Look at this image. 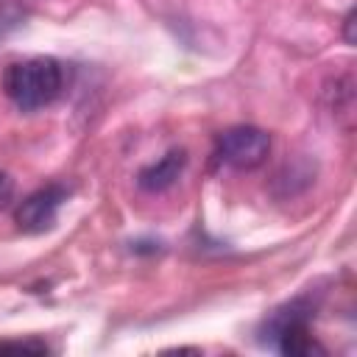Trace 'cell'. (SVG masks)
Returning <instances> with one entry per match:
<instances>
[{"label": "cell", "mask_w": 357, "mask_h": 357, "mask_svg": "<svg viewBox=\"0 0 357 357\" xmlns=\"http://www.w3.org/2000/svg\"><path fill=\"white\" fill-rule=\"evenodd\" d=\"M14 198V178L0 170V209H6Z\"/></svg>", "instance_id": "8992f818"}, {"label": "cell", "mask_w": 357, "mask_h": 357, "mask_svg": "<svg viewBox=\"0 0 357 357\" xmlns=\"http://www.w3.org/2000/svg\"><path fill=\"white\" fill-rule=\"evenodd\" d=\"M67 201V187L64 184H47L36 192H31L20 206H17V226L22 231H45L56 223V215H59V206Z\"/></svg>", "instance_id": "277c9868"}, {"label": "cell", "mask_w": 357, "mask_h": 357, "mask_svg": "<svg viewBox=\"0 0 357 357\" xmlns=\"http://www.w3.org/2000/svg\"><path fill=\"white\" fill-rule=\"evenodd\" d=\"M184 165H187V153H184L181 148H173V151H167L159 162L142 167V170L137 173V184H139L145 192H162V190H167V187L181 176Z\"/></svg>", "instance_id": "5b68a950"}, {"label": "cell", "mask_w": 357, "mask_h": 357, "mask_svg": "<svg viewBox=\"0 0 357 357\" xmlns=\"http://www.w3.org/2000/svg\"><path fill=\"white\" fill-rule=\"evenodd\" d=\"M307 310L296 301L284 310H279L271 324H268V335H273V346L282 354L290 357H307V354H324V349L315 343V337L310 335L307 326Z\"/></svg>", "instance_id": "3957f363"}, {"label": "cell", "mask_w": 357, "mask_h": 357, "mask_svg": "<svg viewBox=\"0 0 357 357\" xmlns=\"http://www.w3.org/2000/svg\"><path fill=\"white\" fill-rule=\"evenodd\" d=\"M61 84H64L61 64L50 56H33L25 61H14V64H8L6 75H3L6 95L22 112H33V109L53 103L61 92Z\"/></svg>", "instance_id": "6da1fadb"}, {"label": "cell", "mask_w": 357, "mask_h": 357, "mask_svg": "<svg viewBox=\"0 0 357 357\" xmlns=\"http://www.w3.org/2000/svg\"><path fill=\"white\" fill-rule=\"evenodd\" d=\"M354 25H357V22H354V11H349V14H346V20H343V36H346V42H349V45H354V42H357Z\"/></svg>", "instance_id": "52a82bcc"}, {"label": "cell", "mask_w": 357, "mask_h": 357, "mask_svg": "<svg viewBox=\"0 0 357 357\" xmlns=\"http://www.w3.org/2000/svg\"><path fill=\"white\" fill-rule=\"evenodd\" d=\"M271 137L257 126H231L218 137V156L237 167V170H254L268 159Z\"/></svg>", "instance_id": "7a4b0ae2"}]
</instances>
